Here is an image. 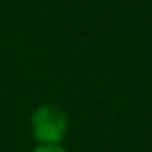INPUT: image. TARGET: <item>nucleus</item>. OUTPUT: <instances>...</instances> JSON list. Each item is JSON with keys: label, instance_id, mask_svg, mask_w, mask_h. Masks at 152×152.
Returning a JSON list of instances; mask_svg holds the SVG:
<instances>
[{"label": "nucleus", "instance_id": "f257e3e1", "mask_svg": "<svg viewBox=\"0 0 152 152\" xmlns=\"http://www.w3.org/2000/svg\"><path fill=\"white\" fill-rule=\"evenodd\" d=\"M69 133V116L59 104H38L31 114V135L38 145H62Z\"/></svg>", "mask_w": 152, "mask_h": 152}, {"label": "nucleus", "instance_id": "f03ea898", "mask_svg": "<svg viewBox=\"0 0 152 152\" xmlns=\"http://www.w3.org/2000/svg\"><path fill=\"white\" fill-rule=\"evenodd\" d=\"M31 152H69L64 145H36Z\"/></svg>", "mask_w": 152, "mask_h": 152}]
</instances>
